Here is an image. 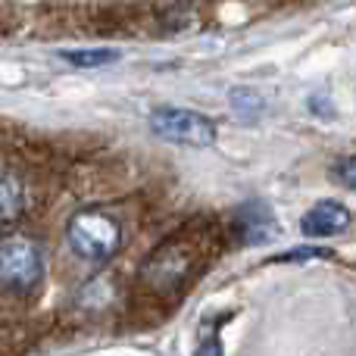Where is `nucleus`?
Wrapping results in <instances>:
<instances>
[{
	"instance_id": "nucleus-8",
	"label": "nucleus",
	"mask_w": 356,
	"mask_h": 356,
	"mask_svg": "<svg viewBox=\"0 0 356 356\" xmlns=\"http://www.w3.org/2000/svg\"><path fill=\"white\" fill-rule=\"evenodd\" d=\"M338 178L347 184V188H356V156H347L338 166Z\"/></svg>"
},
{
	"instance_id": "nucleus-4",
	"label": "nucleus",
	"mask_w": 356,
	"mask_h": 356,
	"mask_svg": "<svg viewBox=\"0 0 356 356\" xmlns=\"http://www.w3.org/2000/svg\"><path fill=\"white\" fill-rule=\"evenodd\" d=\"M347 225H350V213H347V207L338 200L316 203L300 219V232L307 234V238H332V234L344 232Z\"/></svg>"
},
{
	"instance_id": "nucleus-5",
	"label": "nucleus",
	"mask_w": 356,
	"mask_h": 356,
	"mask_svg": "<svg viewBox=\"0 0 356 356\" xmlns=\"http://www.w3.org/2000/svg\"><path fill=\"white\" fill-rule=\"evenodd\" d=\"M25 209V191L22 181H19L13 172L0 169V225L6 222H16Z\"/></svg>"
},
{
	"instance_id": "nucleus-6",
	"label": "nucleus",
	"mask_w": 356,
	"mask_h": 356,
	"mask_svg": "<svg viewBox=\"0 0 356 356\" xmlns=\"http://www.w3.org/2000/svg\"><path fill=\"white\" fill-rule=\"evenodd\" d=\"M63 60L72 63L79 69H97V66H110V63L119 60L116 50L110 47H94V50H63Z\"/></svg>"
},
{
	"instance_id": "nucleus-9",
	"label": "nucleus",
	"mask_w": 356,
	"mask_h": 356,
	"mask_svg": "<svg viewBox=\"0 0 356 356\" xmlns=\"http://www.w3.org/2000/svg\"><path fill=\"white\" fill-rule=\"evenodd\" d=\"M197 356H222V344L219 338H203L197 347Z\"/></svg>"
},
{
	"instance_id": "nucleus-3",
	"label": "nucleus",
	"mask_w": 356,
	"mask_h": 356,
	"mask_svg": "<svg viewBox=\"0 0 356 356\" xmlns=\"http://www.w3.org/2000/svg\"><path fill=\"white\" fill-rule=\"evenodd\" d=\"M150 129L163 141L188 144V147H209L216 141V125L203 113L178 110V106H163L150 113Z\"/></svg>"
},
{
	"instance_id": "nucleus-7",
	"label": "nucleus",
	"mask_w": 356,
	"mask_h": 356,
	"mask_svg": "<svg viewBox=\"0 0 356 356\" xmlns=\"http://www.w3.org/2000/svg\"><path fill=\"white\" fill-rule=\"evenodd\" d=\"M334 253L325 250V247H313V250H294V253H282L272 263H294V259H332Z\"/></svg>"
},
{
	"instance_id": "nucleus-1",
	"label": "nucleus",
	"mask_w": 356,
	"mask_h": 356,
	"mask_svg": "<svg viewBox=\"0 0 356 356\" xmlns=\"http://www.w3.org/2000/svg\"><path fill=\"white\" fill-rule=\"evenodd\" d=\"M66 241L75 257L91 259V263H106L122 247V228L106 213H75L66 225Z\"/></svg>"
},
{
	"instance_id": "nucleus-2",
	"label": "nucleus",
	"mask_w": 356,
	"mask_h": 356,
	"mask_svg": "<svg viewBox=\"0 0 356 356\" xmlns=\"http://www.w3.org/2000/svg\"><path fill=\"white\" fill-rule=\"evenodd\" d=\"M44 278V257L29 238H0V284L16 294H31Z\"/></svg>"
}]
</instances>
